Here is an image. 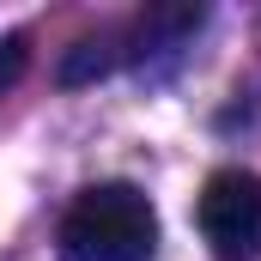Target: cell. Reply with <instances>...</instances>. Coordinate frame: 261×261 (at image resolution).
Returning <instances> with one entry per match:
<instances>
[{
	"instance_id": "obj_1",
	"label": "cell",
	"mask_w": 261,
	"mask_h": 261,
	"mask_svg": "<svg viewBox=\"0 0 261 261\" xmlns=\"http://www.w3.org/2000/svg\"><path fill=\"white\" fill-rule=\"evenodd\" d=\"M158 213L134 182H97L67 206L61 261H152Z\"/></svg>"
},
{
	"instance_id": "obj_2",
	"label": "cell",
	"mask_w": 261,
	"mask_h": 261,
	"mask_svg": "<svg viewBox=\"0 0 261 261\" xmlns=\"http://www.w3.org/2000/svg\"><path fill=\"white\" fill-rule=\"evenodd\" d=\"M195 219L219 261H249L261 249V176L255 170H213L195 200Z\"/></svg>"
},
{
	"instance_id": "obj_3",
	"label": "cell",
	"mask_w": 261,
	"mask_h": 261,
	"mask_svg": "<svg viewBox=\"0 0 261 261\" xmlns=\"http://www.w3.org/2000/svg\"><path fill=\"white\" fill-rule=\"evenodd\" d=\"M18 73H24V37H6V43H0V91H6Z\"/></svg>"
}]
</instances>
